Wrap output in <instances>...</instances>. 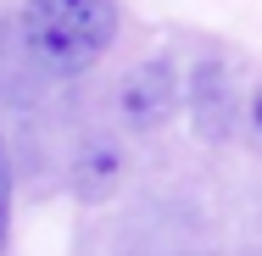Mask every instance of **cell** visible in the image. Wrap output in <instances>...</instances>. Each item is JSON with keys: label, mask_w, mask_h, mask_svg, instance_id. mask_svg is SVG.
I'll return each mask as SVG.
<instances>
[{"label": "cell", "mask_w": 262, "mask_h": 256, "mask_svg": "<svg viewBox=\"0 0 262 256\" xmlns=\"http://www.w3.org/2000/svg\"><path fill=\"white\" fill-rule=\"evenodd\" d=\"M190 117L207 139H223L234 128V78L223 61H201L190 78Z\"/></svg>", "instance_id": "3957f363"}, {"label": "cell", "mask_w": 262, "mask_h": 256, "mask_svg": "<svg viewBox=\"0 0 262 256\" xmlns=\"http://www.w3.org/2000/svg\"><path fill=\"white\" fill-rule=\"evenodd\" d=\"M117 22V0H23V45L56 78L90 73L112 51Z\"/></svg>", "instance_id": "6da1fadb"}, {"label": "cell", "mask_w": 262, "mask_h": 256, "mask_svg": "<svg viewBox=\"0 0 262 256\" xmlns=\"http://www.w3.org/2000/svg\"><path fill=\"white\" fill-rule=\"evenodd\" d=\"M117 106H123V123L128 128H162L173 111H179V73L167 67V61H145V67H134L128 78H123V95H117Z\"/></svg>", "instance_id": "7a4b0ae2"}, {"label": "cell", "mask_w": 262, "mask_h": 256, "mask_svg": "<svg viewBox=\"0 0 262 256\" xmlns=\"http://www.w3.org/2000/svg\"><path fill=\"white\" fill-rule=\"evenodd\" d=\"M246 128H251V139L262 145V84L251 89V106H246Z\"/></svg>", "instance_id": "5b68a950"}, {"label": "cell", "mask_w": 262, "mask_h": 256, "mask_svg": "<svg viewBox=\"0 0 262 256\" xmlns=\"http://www.w3.org/2000/svg\"><path fill=\"white\" fill-rule=\"evenodd\" d=\"M6 234H11V151L0 139V251H6Z\"/></svg>", "instance_id": "277c9868"}]
</instances>
